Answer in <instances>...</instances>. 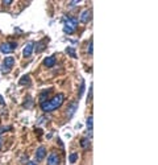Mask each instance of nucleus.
<instances>
[{
	"instance_id": "obj_1",
	"label": "nucleus",
	"mask_w": 158,
	"mask_h": 165,
	"mask_svg": "<svg viewBox=\"0 0 158 165\" xmlns=\"http://www.w3.org/2000/svg\"><path fill=\"white\" fill-rule=\"evenodd\" d=\"M63 102H65V95L63 94H57V95H54L51 99L41 103V108H42L43 112H53L54 110H57V108L61 107L63 104Z\"/></svg>"
},
{
	"instance_id": "obj_2",
	"label": "nucleus",
	"mask_w": 158,
	"mask_h": 165,
	"mask_svg": "<svg viewBox=\"0 0 158 165\" xmlns=\"http://www.w3.org/2000/svg\"><path fill=\"white\" fill-rule=\"evenodd\" d=\"M78 27V20L75 17H66L63 21V32L66 34H73L77 30Z\"/></svg>"
},
{
	"instance_id": "obj_3",
	"label": "nucleus",
	"mask_w": 158,
	"mask_h": 165,
	"mask_svg": "<svg viewBox=\"0 0 158 165\" xmlns=\"http://www.w3.org/2000/svg\"><path fill=\"white\" fill-rule=\"evenodd\" d=\"M13 65H15V58L13 57H5L3 61V65H2V71L5 74L9 73Z\"/></svg>"
},
{
	"instance_id": "obj_4",
	"label": "nucleus",
	"mask_w": 158,
	"mask_h": 165,
	"mask_svg": "<svg viewBox=\"0 0 158 165\" xmlns=\"http://www.w3.org/2000/svg\"><path fill=\"white\" fill-rule=\"evenodd\" d=\"M16 48H17V44L16 42H4L0 45V52L4 54H9L16 49Z\"/></svg>"
},
{
	"instance_id": "obj_5",
	"label": "nucleus",
	"mask_w": 158,
	"mask_h": 165,
	"mask_svg": "<svg viewBox=\"0 0 158 165\" xmlns=\"http://www.w3.org/2000/svg\"><path fill=\"white\" fill-rule=\"evenodd\" d=\"M59 164H61V157H59V155L55 153V152L50 153L49 157H47V164L46 165H59Z\"/></svg>"
},
{
	"instance_id": "obj_6",
	"label": "nucleus",
	"mask_w": 158,
	"mask_h": 165,
	"mask_svg": "<svg viewBox=\"0 0 158 165\" xmlns=\"http://www.w3.org/2000/svg\"><path fill=\"white\" fill-rule=\"evenodd\" d=\"M33 50H34V42H32L29 41L28 44H25V46H24V52H22V56L24 57H30L32 53H33Z\"/></svg>"
},
{
	"instance_id": "obj_7",
	"label": "nucleus",
	"mask_w": 158,
	"mask_h": 165,
	"mask_svg": "<svg viewBox=\"0 0 158 165\" xmlns=\"http://www.w3.org/2000/svg\"><path fill=\"white\" fill-rule=\"evenodd\" d=\"M91 15H92V12H91V9H84L81 13V16H79V21L81 23H88L91 20Z\"/></svg>"
},
{
	"instance_id": "obj_8",
	"label": "nucleus",
	"mask_w": 158,
	"mask_h": 165,
	"mask_svg": "<svg viewBox=\"0 0 158 165\" xmlns=\"http://www.w3.org/2000/svg\"><path fill=\"white\" fill-rule=\"evenodd\" d=\"M46 42H47V40L46 38H43V40H41V41H38L37 44H34V50H36V53H42L43 50L46 49Z\"/></svg>"
},
{
	"instance_id": "obj_9",
	"label": "nucleus",
	"mask_w": 158,
	"mask_h": 165,
	"mask_svg": "<svg viewBox=\"0 0 158 165\" xmlns=\"http://www.w3.org/2000/svg\"><path fill=\"white\" fill-rule=\"evenodd\" d=\"M46 156V148L45 147H40L37 151H36V160L37 161H41V160Z\"/></svg>"
},
{
	"instance_id": "obj_10",
	"label": "nucleus",
	"mask_w": 158,
	"mask_h": 165,
	"mask_svg": "<svg viewBox=\"0 0 158 165\" xmlns=\"http://www.w3.org/2000/svg\"><path fill=\"white\" fill-rule=\"evenodd\" d=\"M77 107H78V102H73L69 107H67L66 111H67V116H69V118H71V116L75 114V111H77Z\"/></svg>"
},
{
	"instance_id": "obj_11",
	"label": "nucleus",
	"mask_w": 158,
	"mask_h": 165,
	"mask_svg": "<svg viewBox=\"0 0 158 165\" xmlns=\"http://www.w3.org/2000/svg\"><path fill=\"white\" fill-rule=\"evenodd\" d=\"M43 65L47 66V67H53L55 65V57L54 56H50V57L45 58V61H43Z\"/></svg>"
},
{
	"instance_id": "obj_12",
	"label": "nucleus",
	"mask_w": 158,
	"mask_h": 165,
	"mask_svg": "<svg viewBox=\"0 0 158 165\" xmlns=\"http://www.w3.org/2000/svg\"><path fill=\"white\" fill-rule=\"evenodd\" d=\"M51 92V88H49V90H45V91H42L41 94H40V102L43 103V102H46L47 98H49V94Z\"/></svg>"
},
{
	"instance_id": "obj_13",
	"label": "nucleus",
	"mask_w": 158,
	"mask_h": 165,
	"mask_svg": "<svg viewBox=\"0 0 158 165\" xmlns=\"http://www.w3.org/2000/svg\"><path fill=\"white\" fill-rule=\"evenodd\" d=\"M92 115H90L88 116V119H87V131H88V135H90V138H91V135H92Z\"/></svg>"
},
{
	"instance_id": "obj_14",
	"label": "nucleus",
	"mask_w": 158,
	"mask_h": 165,
	"mask_svg": "<svg viewBox=\"0 0 158 165\" xmlns=\"http://www.w3.org/2000/svg\"><path fill=\"white\" fill-rule=\"evenodd\" d=\"M19 83L21 84V86H24V84H30V77H29L28 74H26V75H22Z\"/></svg>"
},
{
	"instance_id": "obj_15",
	"label": "nucleus",
	"mask_w": 158,
	"mask_h": 165,
	"mask_svg": "<svg viewBox=\"0 0 158 165\" xmlns=\"http://www.w3.org/2000/svg\"><path fill=\"white\" fill-rule=\"evenodd\" d=\"M66 53L69 54V56H71L73 58H77V53H75V49L73 46H69V48H66Z\"/></svg>"
},
{
	"instance_id": "obj_16",
	"label": "nucleus",
	"mask_w": 158,
	"mask_h": 165,
	"mask_svg": "<svg viewBox=\"0 0 158 165\" xmlns=\"http://www.w3.org/2000/svg\"><path fill=\"white\" fill-rule=\"evenodd\" d=\"M90 145V140H88V138H83L82 140H81V147L82 148H87Z\"/></svg>"
},
{
	"instance_id": "obj_17",
	"label": "nucleus",
	"mask_w": 158,
	"mask_h": 165,
	"mask_svg": "<svg viewBox=\"0 0 158 165\" xmlns=\"http://www.w3.org/2000/svg\"><path fill=\"white\" fill-rule=\"evenodd\" d=\"M77 160H78V153H75V152L69 156V161H70V164H74L75 161H77Z\"/></svg>"
},
{
	"instance_id": "obj_18",
	"label": "nucleus",
	"mask_w": 158,
	"mask_h": 165,
	"mask_svg": "<svg viewBox=\"0 0 158 165\" xmlns=\"http://www.w3.org/2000/svg\"><path fill=\"white\" fill-rule=\"evenodd\" d=\"M32 106H33V100H32V98H30V96H28V102H25V103H24V107L29 108V107H32Z\"/></svg>"
},
{
	"instance_id": "obj_19",
	"label": "nucleus",
	"mask_w": 158,
	"mask_h": 165,
	"mask_svg": "<svg viewBox=\"0 0 158 165\" xmlns=\"http://www.w3.org/2000/svg\"><path fill=\"white\" fill-rule=\"evenodd\" d=\"M83 90H84V81H81V90H79V98L82 96V94H83Z\"/></svg>"
},
{
	"instance_id": "obj_20",
	"label": "nucleus",
	"mask_w": 158,
	"mask_h": 165,
	"mask_svg": "<svg viewBox=\"0 0 158 165\" xmlns=\"http://www.w3.org/2000/svg\"><path fill=\"white\" fill-rule=\"evenodd\" d=\"M87 50H88V53H90V54H92V38L90 40V44H88V49H87Z\"/></svg>"
},
{
	"instance_id": "obj_21",
	"label": "nucleus",
	"mask_w": 158,
	"mask_h": 165,
	"mask_svg": "<svg viewBox=\"0 0 158 165\" xmlns=\"http://www.w3.org/2000/svg\"><path fill=\"white\" fill-rule=\"evenodd\" d=\"M77 4H79V2H70V3H69V7H70V8H74L75 5H77Z\"/></svg>"
},
{
	"instance_id": "obj_22",
	"label": "nucleus",
	"mask_w": 158,
	"mask_h": 165,
	"mask_svg": "<svg viewBox=\"0 0 158 165\" xmlns=\"http://www.w3.org/2000/svg\"><path fill=\"white\" fill-rule=\"evenodd\" d=\"M91 98H92V84L90 86V92H88V100H91Z\"/></svg>"
},
{
	"instance_id": "obj_23",
	"label": "nucleus",
	"mask_w": 158,
	"mask_h": 165,
	"mask_svg": "<svg viewBox=\"0 0 158 165\" xmlns=\"http://www.w3.org/2000/svg\"><path fill=\"white\" fill-rule=\"evenodd\" d=\"M3 4H7V5H9V4H12V0H7V2H3Z\"/></svg>"
},
{
	"instance_id": "obj_24",
	"label": "nucleus",
	"mask_w": 158,
	"mask_h": 165,
	"mask_svg": "<svg viewBox=\"0 0 158 165\" xmlns=\"http://www.w3.org/2000/svg\"><path fill=\"white\" fill-rule=\"evenodd\" d=\"M26 165H37V164H36L34 161H29V163H28Z\"/></svg>"
},
{
	"instance_id": "obj_25",
	"label": "nucleus",
	"mask_w": 158,
	"mask_h": 165,
	"mask_svg": "<svg viewBox=\"0 0 158 165\" xmlns=\"http://www.w3.org/2000/svg\"><path fill=\"white\" fill-rule=\"evenodd\" d=\"M0 104H4V100H3V96L0 95Z\"/></svg>"
},
{
	"instance_id": "obj_26",
	"label": "nucleus",
	"mask_w": 158,
	"mask_h": 165,
	"mask_svg": "<svg viewBox=\"0 0 158 165\" xmlns=\"http://www.w3.org/2000/svg\"><path fill=\"white\" fill-rule=\"evenodd\" d=\"M2 145H3V139L0 138V149H2Z\"/></svg>"
}]
</instances>
